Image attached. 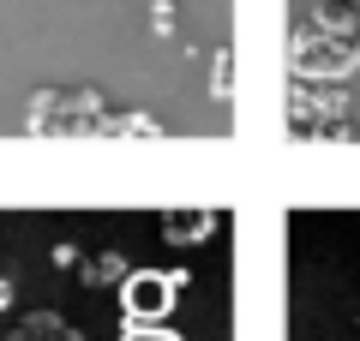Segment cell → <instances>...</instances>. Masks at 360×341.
<instances>
[{
	"label": "cell",
	"instance_id": "6da1fadb",
	"mask_svg": "<svg viewBox=\"0 0 360 341\" xmlns=\"http://www.w3.org/2000/svg\"><path fill=\"white\" fill-rule=\"evenodd\" d=\"M162 305H168V288H162V281H150V276H139V281H132V317H162Z\"/></svg>",
	"mask_w": 360,
	"mask_h": 341
}]
</instances>
